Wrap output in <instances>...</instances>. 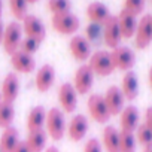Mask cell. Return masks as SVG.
<instances>
[{
    "label": "cell",
    "instance_id": "cell-1",
    "mask_svg": "<svg viewBox=\"0 0 152 152\" xmlns=\"http://www.w3.org/2000/svg\"><path fill=\"white\" fill-rule=\"evenodd\" d=\"M45 127H46L48 136H49L52 140H61V139L64 137V133H66L64 113H63L60 109H57V107L48 110V112H46Z\"/></svg>",
    "mask_w": 152,
    "mask_h": 152
},
{
    "label": "cell",
    "instance_id": "cell-2",
    "mask_svg": "<svg viewBox=\"0 0 152 152\" xmlns=\"http://www.w3.org/2000/svg\"><path fill=\"white\" fill-rule=\"evenodd\" d=\"M88 67L97 76H109L115 70L110 52H107V51H97V52L91 54V57L88 60Z\"/></svg>",
    "mask_w": 152,
    "mask_h": 152
},
{
    "label": "cell",
    "instance_id": "cell-3",
    "mask_svg": "<svg viewBox=\"0 0 152 152\" xmlns=\"http://www.w3.org/2000/svg\"><path fill=\"white\" fill-rule=\"evenodd\" d=\"M51 23H52V28L60 34H73V33L78 31V28L81 26L79 18L72 12L52 15Z\"/></svg>",
    "mask_w": 152,
    "mask_h": 152
},
{
    "label": "cell",
    "instance_id": "cell-4",
    "mask_svg": "<svg viewBox=\"0 0 152 152\" xmlns=\"http://www.w3.org/2000/svg\"><path fill=\"white\" fill-rule=\"evenodd\" d=\"M21 34H23V27L18 23L8 24V27L5 28L3 42H2L6 54L12 55L14 52H17L20 49V45H21V40H23Z\"/></svg>",
    "mask_w": 152,
    "mask_h": 152
},
{
    "label": "cell",
    "instance_id": "cell-5",
    "mask_svg": "<svg viewBox=\"0 0 152 152\" xmlns=\"http://www.w3.org/2000/svg\"><path fill=\"white\" fill-rule=\"evenodd\" d=\"M88 112H90V116L99 124H106L112 116L107 106H106V103H104L103 96H100V94L90 96V99H88Z\"/></svg>",
    "mask_w": 152,
    "mask_h": 152
},
{
    "label": "cell",
    "instance_id": "cell-6",
    "mask_svg": "<svg viewBox=\"0 0 152 152\" xmlns=\"http://www.w3.org/2000/svg\"><path fill=\"white\" fill-rule=\"evenodd\" d=\"M110 57H112L115 69L122 70V72H130L136 64V55L127 46H118V48L112 49Z\"/></svg>",
    "mask_w": 152,
    "mask_h": 152
},
{
    "label": "cell",
    "instance_id": "cell-7",
    "mask_svg": "<svg viewBox=\"0 0 152 152\" xmlns=\"http://www.w3.org/2000/svg\"><path fill=\"white\" fill-rule=\"evenodd\" d=\"M151 42H152V18L151 15H145L137 23L134 43L139 49H145L151 45Z\"/></svg>",
    "mask_w": 152,
    "mask_h": 152
},
{
    "label": "cell",
    "instance_id": "cell-8",
    "mask_svg": "<svg viewBox=\"0 0 152 152\" xmlns=\"http://www.w3.org/2000/svg\"><path fill=\"white\" fill-rule=\"evenodd\" d=\"M93 82H94V73L91 72V69L88 67V64L81 66L75 73V82L73 87L78 94H88L93 88Z\"/></svg>",
    "mask_w": 152,
    "mask_h": 152
},
{
    "label": "cell",
    "instance_id": "cell-9",
    "mask_svg": "<svg viewBox=\"0 0 152 152\" xmlns=\"http://www.w3.org/2000/svg\"><path fill=\"white\" fill-rule=\"evenodd\" d=\"M23 21H24L23 28H24L27 37L34 39L36 42L42 43L45 40V36H46V30H45V26H43L42 20L34 17V15H27Z\"/></svg>",
    "mask_w": 152,
    "mask_h": 152
},
{
    "label": "cell",
    "instance_id": "cell-10",
    "mask_svg": "<svg viewBox=\"0 0 152 152\" xmlns=\"http://www.w3.org/2000/svg\"><path fill=\"white\" fill-rule=\"evenodd\" d=\"M121 39H122V34H121V30H119L118 18L110 15V18L103 26V40L109 48L115 49V48L119 46Z\"/></svg>",
    "mask_w": 152,
    "mask_h": 152
},
{
    "label": "cell",
    "instance_id": "cell-11",
    "mask_svg": "<svg viewBox=\"0 0 152 152\" xmlns=\"http://www.w3.org/2000/svg\"><path fill=\"white\" fill-rule=\"evenodd\" d=\"M58 102L66 113L75 112L76 106H78V93H76L75 87L72 84H63L58 90Z\"/></svg>",
    "mask_w": 152,
    "mask_h": 152
},
{
    "label": "cell",
    "instance_id": "cell-12",
    "mask_svg": "<svg viewBox=\"0 0 152 152\" xmlns=\"http://www.w3.org/2000/svg\"><path fill=\"white\" fill-rule=\"evenodd\" d=\"M103 99H104V103H106V106H107V109H109V112H110L112 116L119 115L124 110L125 97H124V94H122V91H121L119 87H115L113 85V87L107 88V91L103 96Z\"/></svg>",
    "mask_w": 152,
    "mask_h": 152
},
{
    "label": "cell",
    "instance_id": "cell-13",
    "mask_svg": "<svg viewBox=\"0 0 152 152\" xmlns=\"http://www.w3.org/2000/svg\"><path fill=\"white\" fill-rule=\"evenodd\" d=\"M69 49L78 61H87L91 57V43L84 36H73L69 43Z\"/></svg>",
    "mask_w": 152,
    "mask_h": 152
},
{
    "label": "cell",
    "instance_id": "cell-14",
    "mask_svg": "<svg viewBox=\"0 0 152 152\" xmlns=\"http://www.w3.org/2000/svg\"><path fill=\"white\" fill-rule=\"evenodd\" d=\"M55 82V70L51 64H43L37 73H36V79H34V84H36V88L37 91L40 93H46L52 88Z\"/></svg>",
    "mask_w": 152,
    "mask_h": 152
},
{
    "label": "cell",
    "instance_id": "cell-15",
    "mask_svg": "<svg viewBox=\"0 0 152 152\" xmlns=\"http://www.w3.org/2000/svg\"><path fill=\"white\" fill-rule=\"evenodd\" d=\"M2 100L6 103H12L17 100L18 94H20V79L17 73H8L6 78L2 84Z\"/></svg>",
    "mask_w": 152,
    "mask_h": 152
},
{
    "label": "cell",
    "instance_id": "cell-16",
    "mask_svg": "<svg viewBox=\"0 0 152 152\" xmlns=\"http://www.w3.org/2000/svg\"><path fill=\"white\" fill-rule=\"evenodd\" d=\"M11 64L12 67L20 72V73H31L36 69V61L33 58V55H28L23 51H17L11 55Z\"/></svg>",
    "mask_w": 152,
    "mask_h": 152
},
{
    "label": "cell",
    "instance_id": "cell-17",
    "mask_svg": "<svg viewBox=\"0 0 152 152\" xmlns=\"http://www.w3.org/2000/svg\"><path fill=\"white\" fill-rule=\"evenodd\" d=\"M88 131V119L84 115H76L72 118L67 127V134L73 142H79L85 137Z\"/></svg>",
    "mask_w": 152,
    "mask_h": 152
},
{
    "label": "cell",
    "instance_id": "cell-18",
    "mask_svg": "<svg viewBox=\"0 0 152 152\" xmlns=\"http://www.w3.org/2000/svg\"><path fill=\"white\" fill-rule=\"evenodd\" d=\"M118 18V24H119V30L124 39H130L136 34V28H137V20L133 14H130L128 11L122 9L119 12Z\"/></svg>",
    "mask_w": 152,
    "mask_h": 152
},
{
    "label": "cell",
    "instance_id": "cell-19",
    "mask_svg": "<svg viewBox=\"0 0 152 152\" xmlns=\"http://www.w3.org/2000/svg\"><path fill=\"white\" fill-rule=\"evenodd\" d=\"M121 115V131H128V133H133L137 130L139 127V119H140V115H139V110L137 107L134 106H127L124 107V110L119 113Z\"/></svg>",
    "mask_w": 152,
    "mask_h": 152
},
{
    "label": "cell",
    "instance_id": "cell-20",
    "mask_svg": "<svg viewBox=\"0 0 152 152\" xmlns=\"http://www.w3.org/2000/svg\"><path fill=\"white\" fill-rule=\"evenodd\" d=\"M87 15L90 18L91 23L94 24H100V26H104V23L110 18V12H109V8L102 3V2H93L88 5L87 8Z\"/></svg>",
    "mask_w": 152,
    "mask_h": 152
},
{
    "label": "cell",
    "instance_id": "cell-21",
    "mask_svg": "<svg viewBox=\"0 0 152 152\" xmlns=\"http://www.w3.org/2000/svg\"><path fill=\"white\" fill-rule=\"evenodd\" d=\"M121 91H122L125 100H134L137 97V94H139V81H137V76L133 70L125 72L124 78H122Z\"/></svg>",
    "mask_w": 152,
    "mask_h": 152
},
{
    "label": "cell",
    "instance_id": "cell-22",
    "mask_svg": "<svg viewBox=\"0 0 152 152\" xmlns=\"http://www.w3.org/2000/svg\"><path fill=\"white\" fill-rule=\"evenodd\" d=\"M20 142V133L17 128L9 127L3 130V134L0 137V152H14Z\"/></svg>",
    "mask_w": 152,
    "mask_h": 152
},
{
    "label": "cell",
    "instance_id": "cell-23",
    "mask_svg": "<svg viewBox=\"0 0 152 152\" xmlns=\"http://www.w3.org/2000/svg\"><path fill=\"white\" fill-rule=\"evenodd\" d=\"M46 122V110L42 106H36L30 110L28 118H27V128L28 131H36V130H43Z\"/></svg>",
    "mask_w": 152,
    "mask_h": 152
},
{
    "label": "cell",
    "instance_id": "cell-24",
    "mask_svg": "<svg viewBox=\"0 0 152 152\" xmlns=\"http://www.w3.org/2000/svg\"><path fill=\"white\" fill-rule=\"evenodd\" d=\"M26 145L28 146L30 152H42L46 146V131L45 130L28 131Z\"/></svg>",
    "mask_w": 152,
    "mask_h": 152
},
{
    "label": "cell",
    "instance_id": "cell-25",
    "mask_svg": "<svg viewBox=\"0 0 152 152\" xmlns=\"http://www.w3.org/2000/svg\"><path fill=\"white\" fill-rule=\"evenodd\" d=\"M103 146L107 152H119V131L107 125L103 130Z\"/></svg>",
    "mask_w": 152,
    "mask_h": 152
},
{
    "label": "cell",
    "instance_id": "cell-26",
    "mask_svg": "<svg viewBox=\"0 0 152 152\" xmlns=\"http://www.w3.org/2000/svg\"><path fill=\"white\" fill-rule=\"evenodd\" d=\"M15 119V109L12 103L2 102L0 103V128H9L12 127V122Z\"/></svg>",
    "mask_w": 152,
    "mask_h": 152
},
{
    "label": "cell",
    "instance_id": "cell-27",
    "mask_svg": "<svg viewBox=\"0 0 152 152\" xmlns=\"http://www.w3.org/2000/svg\"><path fill=\"white\" fill-rule=\"evenodd\" d=\"M136 136L128 131H119V152H136Z\"/></svg>",
    "mask_w": 152,
    "mask_h": 152
},
{
    "label": "cell",
    "instance_id": "cell-28",
    "mask_svg": "<svg viewBox=\"0 0 152 152\" xmlns=\"http://www.w3.org/2000/svg\"><path fill=\"white\" fill-rule=\"evenodd\" d=\"M27 0H9V8L11 12L17 20H24L27 17Z\"/></svg>",
    "mask_w": 152,
    "mask_h": 152
},
{
    "label": "cell",
    "instance_id": "cell-29",
    "mask_svg": "<svg viewBox=\"0 0 152 152\" xmlns=\"http://www.w3.org/2000/svg\"><path fill=\"white\" fill-rule=\"evenodd\" d=\"M70 8H72L70 0H48V9L54 15L67 14V12H70Z\"/></svg>",
    "mask_w": 152,
    "mask_h": 152
},
{
    "label": "cell",
    "instance_id": "cell-30",
    "mask_svg": "<svg viewBox=\"0 0 152 152\" xmlns=\"http://www.w3.org/2000/svg\"><path fill=\"white\" fill-rule=\"evenodd\" d=\"M136 142H139L143 148L148 145H152V131L145 124H139L136 130Z\"/></svg>",
    "mask_w": 152,
    "mask_h": 152
},
{
    "label": "cell",
    "instance_id": "cell-31",
    "mask_svg": "<svg viewBox=\"0 0 152 152\" xmlns=\"http://www.w3.org/2000/svg\"><path fill=\"white\" fill-rule=\"evenodd\" d=\"M124 9L137 17L145 9V0H124Z\"/></svg>",
    "mask_w": 152,
    "mask_h": 152
},
{
    "label": "cell",
    "instance_id": "cell-32",
    "mask_svg": "<svg viewBox=\"0 0 152 152\" xmlns=\"http://www.w3.org/2000/svg\"><path fill=\"white\" fill-rule=\"evenodd\" d=\"M103 37V26L100 24H94L91 23L88 27H87V40L90 42H99L100 39Z\"/></svg>",
    "mask_w": 152,
    "mask_h": 152
},
{
    "label": "cell",
    "instance_id": "cell-33",
    "mask_svg": "<svg viewBox=\"0 0 152 152\" xmlns=\"http://www.w3.org/2000/svg\"><path fill=\"white\" fill-rule=\"evenodd\" d=\"M39 42H36L34 39H30V37H26L21 40V45H20V49L18 51H23L28 55H33L37 49H39Z\"/></svg>",
    "mask_w": 152,
    "mask_h": 152
},
{
    "label": "cell",
    "instance_id": "cell-34",
    "mask_svg": "<svg viewBox=\"0 0 152 152\" xmlns=\"http://www.w3.org/2000/svg\"><path fill=\"white\" fill-rule=\"evenodd\" d=\"M84 152H102V145L97 139H90L85 145Z\"/></svg>",
    "mask_w": 152,
    "mask_h": 152
},
{
    "label": "cell",
    "instance_id": "cell-35",
    "mask_svg": "<svg viewBox=\"0 0 152 152\" xmlns=\"http://www.w3.org/2000/svg\"><path fill=\"white\" fill-rule=\"evenodd\" d=\"M145 125L152 131V107H148L145 112Z\"/></svg>",
    "mask_w": 152,
    "mask_h": 152
},
{
    "label": "cell",
    "instance_id": "cell-36",
    "mask_svg": "<svg viewBox=\"0 0 152 152\" xmlns=\"http://www.w3.org/2000/svg\"><path fill=\"white\" fill-rule=\"evenodd\" d=\"M14 152H30V149H28V146L26 145V142H20Z\"/></svg>",
    "mask_w": 152,
    "mask_h": 152
},
{
    "label": "cell",
    "instance_id": "cell-37",
    "mask_svg": "<svg viewBox=\"0 0 152 152\" xmlns=\"http://www.w3.org/2000/svg\"><path fill=\"white\" fill-rule=\"evenodd\" d=\"M3 34H5V27H3L2 20H0V45H2V42H3Z\"/></svg>",
    "mask_w": 152,
    "mask_h": 152
},
{
    "label": "cell",
    "instance_id": "cell-38",
    "mask_svg": "<svg viewBox=\"0 0 152 152\" xmlns=\"http://www.w3.org/2000/svg\"><path fill=\"white\" fill-rule=\"evenodd\" d=\"M45 152H60V151H58V149H57L55 146H49V148H48V149H46Z\"/></svg>",
    "mask_w": 152,
    "mask_h": 152
},
{
    "label": "cell",
    "instance_id": "cell-39",
    "mask_svg": "<svg viewBox=\"0 0 152 152\" xmlns=\"http://www.w3.org/2000/svg\"><path fill=\"white\" fill-rule=\"evenodd\" d=\"M149 85H151V88H152V66H151V69H149Z\"/></svg>",
    "mask_w": 152,
    "mask_h": 152
},
{
    "label": "cell",
    "instance_id": "cell-40",
    "mask_svg": "<svg viewBox=\"0 0 152 152\" xmlns=\"http://www.w3.org/2000/svg\"><path fill=\"white\" fill-rule=\"evenodd\" d=\"M143 152H152V145H148V146H145Z\"/></svg>",
    "mask_w": 152,
    "mask_h": 152
},
{
    "label": "cell",
    "instance_id": "cell-41",
    "mask_svg": "<svg viewBox=\"0 0 152 152\" xmlns=\"http://www.w3.org/2000/svg\"><path fill=\"white\" fill-rule=\"evenodd\" d=\"M2 11H3V3H2V0H0V20H2Z\"/></svg>",
    "mask_w": 152,
    "mask_h": 152
},
{
    "label": "cell",
    "instance_id": "cell-42",
    "mask_svg": "<svg viewBox=\"0 0 152 152\" xmlns=\"http://www.w3.org/2000/svg\"><path fill=\"white\" fill-rule=\"evenodd\" d=\"M37 0H27V3H36Z\"/></svg>",
    "mask_w": 152,
    "mask_h": 152
},
{
    "label": "cell",
    "instance_id": "cell-43",
    "mask_svg": "<svg viewBox=\"0 0 152 152\" xmlns=\"http://www.w3.org/2000/svg\"><path fill=\"white\" fill-rule=\"evenodd\" d=\"M3 100H2V93H0V103H2Z\"/></svg>",
    "mask_w": 152,
    "mask_h": 152
},
{
    "label": "cell",
    "instance_id": "cell-44",
    "mask_svg": "<svg viewBox=\"0 0 152 152\" xmlns=\"http://www.w3.org/2000/svg\"><path fill=\"white\" fill-rule=\"evenodd\" d=\"M151 18H152V15H151Z\"/></svg>",
    "mask_w": 152,
    "mask_h": 152
}]
</instances>
